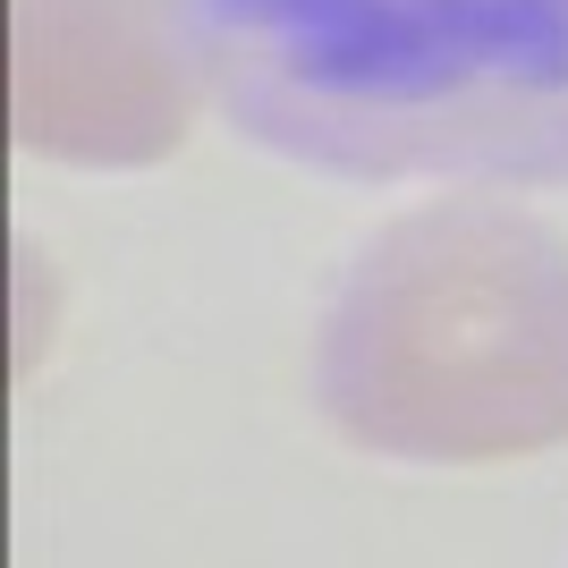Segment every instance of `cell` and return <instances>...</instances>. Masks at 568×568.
Returning a JSON list of instances; mask_svg holds the SVG:
<instances>
[{
    "mask_svg": "<svg viewBox=\"0 0 568 568\" xmlns=\"http://www.w3.org/2000/svg\"><path fill=\"white\" fill-rule=\"evenodd\" d=\"M170 60L153 0H18V136L69 162L162 153L187 119Z\"/></svg>",
    "mask_w": 568,
    "mask_h": 568,
    "instance_id": "3957f363",
    "label": "cell"
},
{
    "mask_svg": "<svg viewBox=\"0 0 568 568\" xmlns=\"http://www.w3.org/2000/svg\"><path fill=\"white\" fill-rule=\"evenodd\" d=\"M255 144L339 179H568V0H153Z\"/></svg>",
    "mask_w": 568,
    "mask_h": 568,
    "instance_id": "6da1fadb",
    "label": "cell"
},
{
    "mask_svg": "<svg viewBox=\"0 0 568 568\" xmlns=\"http://www.w3.org/2000/svg\"><path fill=\"white\" fill-rule=\"evenodd\" d=\"M323 407L356 450L493 467L568 442V246L509 204H433L356 255L323 323Z\"/></svg>",
    "mask_w": 568,
    "mask_h": 568,
    "instance_id": "7a4b0ae2",
    "label": "cell"
}]
</instances>
